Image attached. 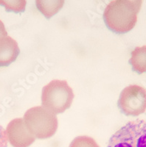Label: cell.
<instances>
[{"mask_svg":"<svg viewBox=\"0 0 146 147\" xmlns=\"http://www.w3.org/2000/svg\"><path fill=\"white\" fill-rule=\"evenodd\" d=\"M140 8L129 0H113L105 9L103 20L114 33H126L134 27Z\"/></svg>","mask_w":146,"mask_h":147,"instance_id":"cell-1","label":"cell"},{"mask_svg":"<svg viewBox=\"0 0 146 147\" xmlns=\"http://www.w3.org/2000/svg\"><path fill=\"white\" fill-rule=\"evenodd\" d=\"M23 119L27 129L35 138H50L57 131V116L43 106L29 109Z\"/></svg>","mask_w":146,"mask_h":147,"instance_id":"cell-2","label":"cell"},{"mask_svg":"<svg viewBox=\"0 0 146 147\" xmlns=\"http://www.w3.org/2000/svg\"><path fill=\"white\" fill-rule=\"evenodd\" d=\"M73 99V90L65 80H54L42 89V106L56 115L69 109Z\"/></svg>","mask_w":146,"mask_h":147,"instance_id":"cell-3","label":"cell"},{"mask_svg":"<svg viewBox=\"0 0 146 147\" xmlns=\"http://www.w3.org/2000/svg\"><path fill=\"white\" fill-rule=\"evenodd\" d=\"M107 147H146V121H130L110 138Z\"/></svg>","mask_w":146,"mask_h":147,"instance_id":"cell-4","label":"cell"},{"mask_svg":"<svg viewBox=\"0 0 146 147\" xmlns=\"http://www.w3.org/2000/svg\"><path fill=\"white\" fill-rule=\"evenodd\" d=\"M117 106L127 116H137L146 110V89L137 85L125 88L120 95Z\"/></svg>","mask_w":146,"mask_h":147,"instance_id":"cell-5","label":"cell"},{"mask_svg":"<svg viewBox=\"0 0 146 147\" xmlns=\"http://www.w3.org/2000/svg\"><path fill=\"white\" fill-rule=\"evenodd\" d=\"M6 134L7 140L14 147H28L35 140L22 118H17L9 123L6 128Z\"/></svg>","mask_w":146,"mask_h":147,"instance_id":"cell-6","label":"cell"},{"mask_svg":"<svg viewBox=\"0 0 146 147\" xmlns=\"http://www.w3.org/2000/svg\"><path fill=\"white\" fill-rule=\"evenodd\" d=\"M20 53L17 42L11 37L0 39V67L8 66L14 63Z\"/></svg>","mask_w":146,"mask_h":147,"instance_id":"cell-7","label":"cell"},{"mask_svg":"<svg viewBox=\"0 0 146 147\" xmlns=\"http://www.w3.org/2000/svg\"><path fill=\"white\" fill-rule=\"evenodd\" d=\"M129 63L132 70L139 74L146 72V46L136 47L131 52Z\"/></svg>","mask_w":146,"mask_h":147,"instance_id":"cell-8","label":"cell"},{"mask_svg":"<svg viewBox=\"0 0 146 147\" xmlns=\"http://www.w3.org/2000/svg\"><path fill=\"white\" fill-rule=\"evenodd\" d=\"M65 0H35L38 10L47 18L56 15L62 8Z\"/></svg>","mask_w":146,"mask_h":147,"instance_id":"cell-9","label":"cell"},{"mask_svg":"<svg viewBox=\"0 0 146 147\" xmlns=\"http://www.w3.org/2000/svg\"><path fill=\"white\" fill-rule=\"evenodd\" d=\"M26 3V0H0V5L5 7L6 11L16 13L24 11Z\"/></svg>","mask_w":146,"mask_h":147,"instance_id":"cell-10","label":"cell"},{"mask_svg":"<svg viewBox=\"0 0 146 147\" xmlns=\"http://www.w3.org/2000/svg\"><path fill=\"white\" fill-rule=\"evenodd\" d=\"M69 147H100L92 138L89 136H78L71 142Z\"/></svg>","mask_w":146,"mask_h":147,"instance_id":"cell-11","label":"cell"},{"mask_svg":"<svg viewBox=\"0 0 146 147\" xmlns=\"http://www.w3.org/2000/svg\"><path fill=\"white\" fill-rule=\"evenodd\" d=\"M7 141L6 130L0 125V147H7Z\"/></svg>","mask_w":146,"mask_h":147,"instance_id":"cell-12","label":"cell"},{"mask_svg":"<svg viewBox=\"0 0 146 147\" xmlns=\"http://www.w3.org/2000/svg\"><path fill=\"white\" fill-rule=\"evenodd\" d=\"M6 36H7V32L6 30H5L4 24L2 23V21L0 20V39L2 38H5Z\"/></svg>","mask_w":146,"mask_h":147,"instance_id":"cell-13","label":"cell"}]
</instances>
